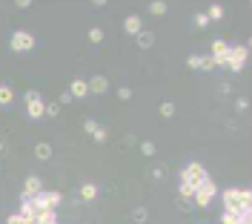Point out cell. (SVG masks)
<instances>
[{"label": "cell", "mask_w": 252, "mask_h": 224, "mask_svg": "<svg viewBox=\"0 0 252 224\" xmlns=\"http://www.w3.org/2000/svg\"><path fill=\"white\" fill-rule=\"evenodd\" d=\"M215 195H218V187H215L212 175H206L201 184L195 187V192H192V207H209Z\"/></svg>", "instance_id": "cell-1"}, {"label": "cell", "mask_w": 252, "mask_h": 224, "mask_svg": "<svg viewBox=\"0 0 252 224\" xmlns=\"http://www.w3.org/2000/svg\"><path fill=\"white\" fill-rule=\"evenodd\" d=\"M23 101H26V112H29V118H43L46 103H43V98H40V92H37V89H26Z\"/></svg>", "instance_id": "cell-2"}, {"label": "cell", "mask_w": 252, "mask_h": 224, "mask_svg": "<svg viewBox=\"0 0 252 224\" xmlns=\"http://www.w3.org/2000/svg\"><path fill=\"white\" fill-rule=\"evenodd\" d=\"M203 178H206V167L203 164H198V161H192V164H186V170L181 172V181H189V184H201Z\"/></svg>", "instance_id": "cell-3"}, {"label": "cell", "mask_w": 252, "mask_h": 224, "mask_svg": "<svg viewBox=\"0 0 252 224\" xmlns=\"http://www.w3.org/2000/svg\"><path fill=\"white\" fill-rule=\"evenodd\" d=\"M9 43H12V49L15 52H32L34 49V37L29 32H23V29H17V32L12 34Z\"/></svg>", "instance_id": "cell-4"}, {"label": "cell", "mask_w": 252, "mask_h": 224, "mask_svg": "<svg viewBox=\"0 0 252 224\" xmlns=\"http://www.w3.org/2000/svg\"><path fill=\"white\" fill-rule=\"evenodd\" d=\"M209 58L215 61V66H226V61H229V43L221 40V37H215V40H212V55H209Z\"/></svg>", "instance_id": "cell-5"}, {"label": "cell", "mask_w": 252, "mask_h": 224, "mask_svg": "<svg viewBox=\"0 0 252 224\" xmlns=\"http://www.w3.org/2000/svg\"><path fill=\"white\" fill-rule=\"evenodd\" d=\"M247 64V46H229V61H226V66L232 69V72H241Z\"/></svg>", "instance_id": "cell-6"}, {"label": "cell", "mask_w": 252, "mask_h": 224, "mask_svg": "<svg viewBox=\"0 0 252 224\" xmlns=\"http://www.w3.org/2000/svg\"><path fill=\"white\" fill-rule=\"evenodd\" d=\"M69 95H72V101H84L86 95H89V86H86L84 78H75V81L69 84Z\"/></svg>", "instance_id": "cell-7"}, {"label": "cell", "mask_w": 252, "mask_h": 224, "mask_svg": "<svg viewBox=\"0 0 252 224\" xmlns=\"http://www.w3.org/2000/svg\"><path fill=\"white\" fill-rule=\"evenodd\" d=\"M40 190H43L40 178H37V175H29V178L23 181V195H20V198H34V195H37Z\"/></svg>", "instance_id": "cell-8"}, {"label": "cell", "mask_w": 252, "mask_h": 224, "mask_svg": "<svg viewBox=\"0 0 252 224\" xmlns=\"http://www.w3.org/2000/svg\"><path fill=\"white\" fill-rule=\"evenodd\" d=\"M89 86V92H95V95H103L106 89H109V81H106V75H95L92 81H86Z\"/></svg>", "instance_id": "cell-9"}, {"label": "cell", "mask_w": 252, "mask_h": 224, "mask_svg": "<svg viewBox=\"0 0 252 224\" xmlns=\"http://www.w3.org/2000/svg\"><path fill=\"white\" fill-rule=\"evenodd\" d=\"M123 29H126V34H138V32H143V23H140V17L138 15H126V20H123Z\"/></svg>", "instance_id": "cell-10"}, {"label": "cell", "mask_w": 252, "mask_h": 224, "mask_svg": "<svg viewBox=\"0 0 252 224\" xmlns=\"http://www.w3.org/2000/svg\"><path fill=\"white\" fill-rule=\"evenodd\" d=\"M135 40H138V49H152V43H155V32H138L135 34Z\"/></svg>", "instance_id": "cell-11"}, {"label": "cell", "mask_w": 252, "mask_h": 224, "mask_svg": "<svg viewBox=\"0 0 252 224\" xmlns=\"http://www.w3.org/2000/svg\"><path fill=\"white\" fill-rule=\"evenodd\" d=\"M40 195H43V201H46V207H52V210H55V207H57L60 201H63V195H60L57 190H43Z\"/></svg>", "instance_id": "cell-12"}, {"label": "cell", "mask_w": 252, "mask_h": 224, "mask_svg": "<svg viewBox=\"0 0 252 224\" xmlns=\"http://www.w3.org/2000/svg\"><path fill=\"white\" fill-rule=\"evenodd\" d=\"M81 198H84V201H95V198H98V187H95L92 181L81 184Z\"/></svg>", "instance_id": "cell-13"}, {"label": "cell", "mask_w": 252, "mask_h": 224, "mask_svg": "<svg viewBox=\"0 0 252 224\" xmlns=\"http://www.w3.org/2000/svg\"><path fill=\"white\" fill-rule=\"evenodd\" d=\"M12 101H15L12 86H9V84H0V106H12Z\"/></svg>", "instance_id": "cell-14"}, {"label": "cell", "mask_w": 252, "mask_h": 224, "mask_svg": "<svg viewBox=\"0 0 252 224\" xmlns=\"http://www.w3.org/2000/svg\"><path fill=\"white\" fill-rule=\"evenodd\" d=\"M34 155H37L40 161H49V158H52V144H46V141L34 144Z\"/></svg>", "instance_id": "cell-15"}, {"label": "cell", "mask_w": 252, "mask_h": 224, "mask_svg": "<svg viewBox=\"0 0 252 224\" xmlns=\"http://www.w3.org/2000/svg\"><path fill=\"white\" fill-rule=\"evenodd\" d=\"M192 192H195V184H189V181H181L178 184V198H189L192 201Z\"/></svg>", "instance_id": "cell-16"}, {"label": "cell", "mask_w": 252, "mask_h": 224, "mask_svg": "<svg viewBox=\"0 0 252 224\" xmlns=\"http://www.w3.org/2000/svg\"><path fill=\"white\" fill-rule=\"evenodd\" d=\"M149 12L155 17H164V15H167V3H164V0H152V3H149Z\"/></svg>", "instance_id": "cell-17"}, {"label": "cell", "mask_w": 252, "mask_h": 224, "mask_svg": "<svg viewBox=\"0 0 252 224\" xmlns=\"http://www.w3.org/2000/svg\"><path fill=\"white\" fill-rule=\"evenodd\" d=\"M158 112H161V118H172V115H175V103H172V101H164L161 106H158Z\"/></svg>", "instance_id": "cell-18"}, {"label": "cell", "mask_w": 252, "mask_h": 224, "mask_svg": "<svg viewBox=\"0 0 252 224\" xmlns=\"http://www.w3.org/2000/svg\"><path fill=\"white\" fill-rule=\"evenodd\" d=\"M132 219H135L138 224H143L146 219H149V213H146V207H135V210H132Z\"/></svg>", "instance_id": "cell-19"}, {"label": "cell", "mask_w": 252, "mask_h": 224, "mask_svg": "<svg viewBox=\"0 0 252 224\" xmlns=\"http://www.w3.org/2000/svg\"><path fill=\"white\" fill-rule=\"evenodd\" d=\"M206 17H209V20H221V17H224V6H218V3H215V6H209Z\"/></svg>", "instance_id": "cell-20"}, {"label": "cell", "mask_w": 252, "mask_h": 224, "mask_svg": "<svg viewBox=\"0 0 252 224\" xmlns=\"http://www.w3.org/2000/svg\"><path fill=\"white\" fill-rule=\"evenodd\" d=\"M43 115H49V118H57L60 115V103H46V109H43Z\"/></svg>", "instance_id": "cell-21"}, {"label": "cell", "mask_w": 252, "mask_h": 224, "mask_svg": "<svg viewBox=\"0 0 252 224\" xmlns=\"http://www.w3.org/2000/svg\"><path fill=\"white\" fill-rule=\"evenodd\" d=\"M89 40H92V43H101V40H103V29L92 26V29H89Z\"/></svg>", "instance_id": "cell-22"}, {"label": "cell", "mask_w": 252, "mask_h": 224, "mask_svg": "<svg viewBox=\"0 0 252 224\" xmlns=\"http://www.w3.org/2000/svg\"><path fill=\"white\" fill-rule=\"evenodd\" d=\"M201 58L203 55H189V58H186V66L189 69H201Z\"/></svg>", "instance_id": "cell-23"}, {"label": "cell", "mask_w": 252, "mask_h": 224, "mask_svg": "<svg viewBox=\"0 0 252 224\" xmlns=\"http://www.w3.org/2000/svg\"><path fill=\"white\" fill-rule=\"evenodd\" d=\"M140 153H143V155H155V153H158V147H155L152 141H143V144H140Z\"/></svg>", "instance_id": "cell-24"}, {"label": "cell", "mask_w": 252, "mask_h": 224, "mask_svg": "<svg viewBox=\"0 0 252 224\" xmlns=\"http://www.w3.org/2000/svg\"><path fill=\"white\" fill-rule=\"evenodd\" d=\"M6 222H9V224H34L32 219H23V216H17V213H15V216H9Z\"/></svg>", "instance_id": "cell-25"}, {"label": "cell", "mask_w": 252, "mask_h": 224, "mask_svg": "<svg viewBox=\"0 0 252 224\" xmlns=\"http://www.w3.org/2000/svg\"><path fill=\"white\" fill-rule=\"evenodd\" d=\"M98 127H101V124H98V121H92V118H86V121H84V129L89 132V135H92V132H95Z\"/></svg>", "instance_id": "cell-26"}, {"label": "cell", "mask_w": 252, "mask_h": 224, "mask_svg": "<svg viewBox=\"0 0 252 224\" xmlns=\"http://www.w3.org/2000/svg\"><path fill=\"white\" fill-rule=\"evenodd\" d=\"M235 222H238L235 213H226V210H224V216H221V224H235Z\"/></svg>", "instance_id": "cell-27"}, {"label": "cell", "mask_w": 252, "mask_h": 224, "mask_svg": "<svg viewBox=\"0 0 252 224\" xmlns=\"http://www.w3.org/2000/svg\"><path fill=\"white\" fill-rule=\"evenodd\" d=\"M118 98H120V101H129V98H132V89H129V86H120V89H118Z\"/></svg>", "instance_id": "cell-28"}, {"label": "cell", "mask_w": 252, "mask_h": 224, "mask_svg": "<svg viewBox=\"0 0 252 224\" xmlns=\"http://www.w3.org/2000/svg\"><path fill=\"white\" fill-rule=\"evenodd\" d=\"M92 138H95L98 144H103V141H106V129H103V127H98V129L92 132Z\"/></svg>", "instance_id": "cell-29"}, {"label": "cell", "mask_w": 252, "mask_h": 224, "mask_svg": "<svg viewBox=\"0 0 252 224\" xmlns=\"http://www.w3.org/2000/svg\"><path fill=\"white\" fill-rule=\"evenodd\" d=\"M175 207H178V210H192V201H189V198H178V201H175Z\"/></svg>", "instance_id": "cell-30"}, {"label": "cell", "mask_w": 252, "mask_h": 224, "mask_svg": "<svg viewBox=\"0 0 252 224\" xmlns=\"http://www.w3.org/2000/svg\"><path fill=\"white\" fill-rule=\"evenodd\" d=\"M201 69L212 72V69H215V61H212V58H201Z\"/></svg>", "instance_id": "cell-31"}, {"label": "cell", "mask_w": 252, "mask_h": 224, "mask_svg": "<svg viewBox=\"0 0 252 224\" xmlns=\"http://www.w3.org/2000/svg\"><path fill=\"white\" fill-rule=\"evenodd\" d=\"M206 23H209V17L203 15V12H201V15H195V26H198V29H203Z\"/></svg>", "instance_id": "cell-32"}, {"label": "cell", "mask_w": 252, "mask_h": 224, "mask_svg": "<svg viewBox=\"0 0 252 224\" xmlns=\"http://www.w3.org/2000/svg\"><path fill=\"white\" fill-rule=\"evenodd\" d=\"M57 103H60V106H66V103H72V95H69V89H63V92H60V98H57Z\"/></svg>", "instance_id": "cell-33"}, {"label": "cell", "mask_w": 252, "mask_h": 224, "mask_svg": "<svg viewBox=\"0 0 252 224\" xmlns=\"http://www.w3.org/2000/svg\"><path fill=\"white\" fill-rule=\"evenodd\" d=\"M247 106H250V103H247V98H238V101H235V109H238V112H244Z\"/></svg>", "instance_id": "cell-34"}, {"label": "cell", "mask_w": 252, "mask_h": 224, "mask_svg": "<svg viewBox=\"0 0 252 224\" xmlns=\"http://www.w3.org/2000/svg\"><path fill=\"white\" fill-rule=\"evenodd\" d=\"M152 178H164V167H155L152 170Z\"/></svg>", "instance_id": "cell-35"}, {"label": "cell", "mask_w": 252, "mask_h": 224, "mask_svg": "<svg viewBox=\"0 0 252 224\" xmlns=\"http://www.w3.org/2000/svg\"><path fill=\"white\" fill-rule=\"evenodd\" d=\"M0 153H3V144H0Z\"/></svg>", "instance_id": "cell-36"}]
</instances>
